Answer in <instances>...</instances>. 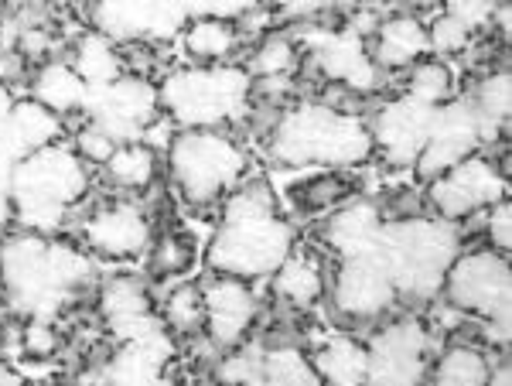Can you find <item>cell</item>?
<instances>
[{
	"instance_id": "7402d4cb",
	"label": "cell",
	"mask_w": 512,
	"mask_h": 386,
	"mask_svg": "<svg viewBox=\"0 0 512 386\" xmlns=\"http://www.w3.org/2000/svg\"><path fill=\"white\" fill-rule=\"evenodd\" d=\"M31 89H35V100L52 113H59V117L86 110L89 96H93L89 82L69 62H45L31 79Z\"/></svg>"
},
{
	"instance_id": "3957f363",
	"label": "cell",
	"mask_w": 512,
	"mask_h": 386,
	"mask_svg": "<svg viewBox=\"0 0 512 386\" xmlns=\"http://www.w3.org/2000/svg\"><path fill=\"white\" fill-rule=\"evenodd\" d=\"M89 171L76 147L48 144L21 154L11 164L7 192L14 202V219H21L31 233H48L65 219V212L86 195Z\"/></svg>"
},
{
	"instance_id": "83f0119b",
	"label": "cell",
	"mask_w": 512,
	"mask_h": 386,
	"mask_svg": "<svg viewBox=\"0 0 512 386\" xmlns=\"http://www.w3.org/2000/svg\"><path fill=\"white\" fill-rule=\"evenodd\" d=\"M492 359L475 342H451L434 363V380L444 386H482L489 383Z\"/></svg>"
},
{
	"instance_id": "5bb4252c",
	"label": "cell",
	"mask_w": 512,
	"mask_h": 386,
	"mask_svg": "<svg viewBox=\"0 0 512 386\" xmlns=\"http://www.w3.org/2000/svg\"><path fill=\"white\" fill-rule=\"evenodd\" d=\"M434 117H437V106L400 96V100L386 103L376 113V123L369 127V134H373L376 147H383L386 161L407 168V164L417 161L420 147H424L427 134L434 127Z\"/></svg>"
},
{
	"instance_id": "30bf717a",
	"label": "cell",
	"mask_w": 512,
	"mask_h": 386,
	"mask_svg": "<svg viewBox=\"0 0 512 386\" xmlns=\"http://www.w3.org/2000/svg\"><path fill=\"white\" fill-rule=\"evenodd\" d=\"M396 284L390 277V267L383 264L379 250L355 253V257H342V267L332 284V305L349 322H373L383 311L393 308Z\"/></svg>"
},
{
	"instance_id": "ab89813d",
	"label": "cell",
	"mask_w": 512,
	"mask_h": 386,
	"mask_svg": "<svg viewBox=\"0 0 512 386\" xmlns=\"http://www.w3.org/2000/svg\"><path fill=\"white\" fill-rule=\"evenodd\" d=\"M489 219H485V236H489V246L499 253H509L512 246V202L499 199L495 205H489Z\"/></svg>"
},
{
	"instance_id": "b9f144b4",
	"label": "cell",
	"mask_w": 512,
	"mask_h": 386,
	"mask_svg": "<svg viewBox=\"0 0 512 386\" xmlns=\"http://www.w3.org/2000/svg\"><path fill=\"white\" fill-rule=\"evenodd\" d=\"M55 346H59V335H55L52 325L41 322V318L35 325L24 328V352H28V356L45 359V356H52Z\"/></svg>"
},
{
	"instance_id": "7a4b0ae2",
	"label": "cell",
	"mask_w": 512,
	"mask_h": 386,
	"mask_svg": "<svg viewBox=\"0 0 512 386\" xmlns=\"http://www.w3.org/2000/svg\"><path fill=\"white\" fill-rule=\"evenodd\" d=\"M376 151L373 134L355 113L332 103H297L280 113L270 134V158L284 168H355Z\"/></svg>"
},
{
	"instance_id": "d6986e66",
	"label": "cell",
	"mask_w": 512,
	"mask_h": 386,
	"mask_svg": "<svg viewBox=\"0 0 512 386\" xmlns=\"http://www.w3.org/2000/svg\"><path fill=\"white\" fill-rule=\"evenodd\" d=\"M383 212L376 202L349 199L345 205L332 209V219L325 226V240L332 243L338 257H355V253H369L379 246V233H383Z\"/></svg>"
},
{
	"instance_id": "484cf974",
	"label": "cell",
	"mask_w": 512,
	"mask_h": 386,
	"mask_svg": "<svg viewBox=\"0 0 512 386\" xmlns=\"http://www.w3.org/2000/svg\"><path fill=\"white\" fill-rule=\"evenodd\" d=\"M315 373L321 376V383H338V386H355V383H369V356H366V342H355L349 335H335L321 346L315 356Z\"/></svg>"
},
{
	"instance_id": "ba28073f",
	"label": "cell",
	"mask_w": 512,
	"mask_h": 386,
	"mask_svg": "<svg viewBox=\"0 0 512 386\" xmlns=\"http://www.w3.org/2000/svg\"><path fill=\"white\" fill-rule=\"evenodd\" d=\"M427 185H431L434 212L441 219H448V223H461V219L475 216V212H485L489 205L509 195L506 168L482 158L478 151L451 164L448 171H441Z\"/></svg>"
},
{
	"instance_id": "4316f807",
	"label": "cell",
	"mask_w": 512,
	"mask_h": 386,
	"mask_svg": "<svg viewBox=\"0 0 512 386\" xmlns=\"http://www.w3.org/2000/svg\"><path fill=\"white\" fill-rule=\"evenodd\" d=\"M103 171L117 188L144 192V188L158 178V151L144 141H123L113 147V154L106 158Z\"/></svg>"
},
{
	"instance_id": "603a6c76",
	"label": "cell",
	"mask_w": 512,
	"mask_h": 386,
	"mask_svg": "<svg viewBox=\"0 0 512 386\" xmlns=\"http://www.w3.org/2000/svg\"><path fill=\"white\" fill-rule=\"evenodd\" d=\"M274 291L280 301L294 308H311L325 298V267L315 253H287L274 274Z\"/></svg>"
},
{
	"instance_id": "4fadbf2b",
	"label": "cell",
	"mask_w": 512,
	"mask_h": 386,
	"mask_svg": "<svg viewBox=\"0 0 512 386\" xmlns=\"http://www.w3.org/2000/svg\"><path fill=\"white\" fill-rule=\"evenodd\" d=\"M482 141H485V134H482V123H478L472 103L461 100V103L437 106L434 127L414 161L417 175L424 178V182H431L441 171H448L451 164L475 154Z\"/></svg>"
},
{
	"instance_id": "52a82bcc",
	"label": "cell",
	"mask_w": 512,
	"mask_h": 386,
	"mask_svg": "<svg viewBox=\"0 0 512 386\" xmlns=\"http://www.w3.org/2000/svg\"><path fill=\"white\" fill-rule=\"evenodd\" d=\"M441 291L458 311L489 322L502 342L509 339L512 270L506 253L492 250V246L458 253L444 274Z\"/></svg>"
},
{
	"instance_id": "60d3db41",
	"label": "cell",
	"mask_w": 512,
	"mask_h": 386,
	"mask_svg": "<svg viewBox=\"0 0 512 386\" xmlns=\"http://www.w3.org/2000/svg\"><path fill=\"white\" fill-rule=\"evenodd\" d=\"M499 4L502 0H448V14H454V18H461L472 31H478L485 24H492Z\"/></svg>"
},
{
	"instance_id": "6da1fadb",
	"label": "cell",
	"mask_w": 512,
	"mask_h": 386,
	"mask_svg": "<svg viewBox=\"0 0 512 386\" xmlns=\"http://www.w3.org/2000/svg\"><path fill=\"white\" fill-rule=\"evenodd\" d=\"M294 250V229L277 216L274 195L263 182L233 188L226 195L222 226L205 253L209 267L226 277L260 281L270 277Z\"/></svg>"
},
{
	"instance_id": "f546056e",
	"label": "cell",
	"mask_w": 512,
	"mask_h": 386,
	"mask_svg": "<svg viewBox=\"0 0 512 386\" xmlns=\"http://www.w3.org/2000/svg\"><path fill=\"white\" fill-rule=\"evenodd\" d=\"M76 72L89 82V89H103L113 79L123 76V59H120V45L113 38H106L103 31H93L79 41L76 48Z\"/></svg>"
},
{
	"instance_id": "8fae6325",
	"label": "cell",
	"mask_w": 512,
	"mask_h": 386,
	"mask_svg": "<svg viewBox=\"0 0 512 386\" xmlns=\"http://www.w3.org/2000/svg\"><path fill=\"white\" fill-rule=\"evenodd\" d=\"M369 356V383L410 386L420 383L431 369V335L417 318L386 325L383 332L366 342Z\"/></svg>"
},
{
	"instance_id": "ac0fdd59",
	"label": "cell",
	"mask_w": 512,
	"mask_h": 386,
	"mask_svg": "<svg viewBox=\"0 0 512 386\" xmlns=\"http://www.w3.org/2000/svg\"><path fill=\"white\" fill-rule=\"evenodd\" d=\"M318 69L335 89L349 93H369L379 82V65L373 62L369 48L352 35H335L318 48Z\"/></svg>"
},
{
	"instance_id": "bcb514c9",
	"label": "cell",
	"mask_w": 512,
	"mask_h": 386,
	"mask_svg": "<svg viewBox=\"0 0 512 386\" xmlns=\"http://www.w3.org/2000/svg\"><path fill=\"white\" fill-rule=\"evenodd\" d=\"M24 376L18 373V369H11L7 363H0V383H21Z\"/></svg>"
},
{
	"instance_id": "74e56055",
	"label": "cell",
	"mask_w": 512,
	"mask_h": 386,
	"mask_svg": "<svg viewBox=\"0 0 512 386\" xmlns=\"http://www.w3.org/2000/svg\"><path fill=\"white\" fill-rule=\"evenodd\" d=\"M216 376L229 383H263V352L256 346L236 349L229 359H222Z\"/></svg>"
},
{
	"instance_id": "7c38bea8",
	"label": "cell",
	"mask_w": 512,
	"mask_h": 386,
	"mask_svg": "<svg viewBox=\"0 0 512 386\" xmlns=\"http://www.w3.org/2000/svg\"><path fill=\"white\" fill-rule=\"evenodd\" d=\"M89 110L93 123H99L117 144L140 141V134L161 117V96L158 86H151L144 76L123 72L120 79L89 96Z\"/></svg>"
},
{
	"instance_id": "2e32d148",
	"label": "cell",
	"mask_w": 512,
	"mask_h": 386,
	"mask_svg": "<svg viewBox=\"0 0 512 386\" xmlns=\"http://www.w3.org/2000/svg\"><path fill=\"white\" fill-rule=\"evenodd\" d=\"M96 24L113 41H147L185 24L175 0H99Z\"/></svg>"
},
{
	"instance_id": "836d02e7",
	"label": "cell",
	"mask_w": 512,
	"mask_h": 386,
	"mask_svg": "<svg viewBox=\"0 0 512 386\" xmlns=\"http://www.w3.org/2000/svg\"><path fill=\"white\" fill-rule=\"evenodd\" d=\"M263 383L277 386H318L315 363L297 346H274L263 352Z\"/></svg>"
},
{
	"instance_id": "5b68a950",
	"label": "cell",
	"mask_w": 512,
	"mask_h": 386,
	"mask_svg": "<svg viewBox=\"0 0 512 386\" xmlns=\"http://www.w3.org/2000/svg\"><path fill=\"white\" fill-rule=\"evenodd\" d=\"M168 168L181 199L192 205H212L243 182L246 154L233 137L216 127H188L171 137Z\"/></svg>"
},
{
	"instance_id": "8992f818",
	"label": "cell",
	"mask_w": 512,
	"mask_h": 386,
	"mask_svg": "<svg viewBox=\"0 0 512 386\" xmlns=\"http://www.w3.org/2000/svg\"><path fill=\"white\" fill-rule=\"evenodd\" d=\"M161 113L181 130L219 127L243 113L250 100V76L236 65H195V69L171 72L158 86Z\"/></svg>"
},
{
	"instance_id": "d6a6232c",
	"label": "cell",
	"mask_w": 512,
	"mask_h": 386,
	"mask_svg": "<svg viewBox=\"0 0 512 386\" xmlns=\"http://www.w3.org/2000/svg\"><path fill=\"white\" fill-rule=\"evenodd\" d=\"M147 253H151L147 270L154 277H185L195 267V240L188 233H178V229H168L158 240H151Z\"/></svg>"
},
{
	"instance_id": "ee69618b",
	"label": "cell",
	"mask_w": 512,
	"mask_h": 386,
	"mask_svg": "<svg viewBox=\"0 0 512 386\" xmlns=\"http://www.w3.org/2000/svg\"><path fill=\"white\" fill-rule=\"evenodd\" d=\"M256 0H205V14H219V18H233L236 11H246Z\"/></svg>"
},
{
	"instance_id": "f35d334b",
	"label": "cell",
	"mask_w": 512,
	"mask_h": 386,
	"mask_svg": "<svg viewBox=\"0 0 512 386\" xmlns=\"http://www.w3.org/2000/svg\"><path fill=\"white\" fill-rule=\"evenodd\" d=\"M113 147H117V141H113V137L93 120L76 134V154L86 164H106V158L113 154Z\"/></svg>"
},
{
	"instance_id": "1f68e13d",
	"label": "cell",
	"mask_w": 512,
	"mask_h": 386,
	"mask_svg": "<svg viewBox=\"0 0 512 386\" xmlns=\"http://www.w3.org/2000/svg\"><path fill=\"white\" fill-rule=\"evenodd\" d=\"M297 65H301V45L291 35H284V31H270L253 48L250 72L256 79H291Z\"/></svg>"
},
{
	"instance_id": "d4e9b609",
	"label": "cell",
	"mask_w": 512,
	"mask_h": 386,
	"mask_svg": "<svg viewBox=\"0 0 512 386\" xmlns=\"http://www.w3.org/2000/svg\"><path fill=\"white\" fill-rule=\"evenodd\" d=\"M239 48V24L219 14H198L185 21V52L202 65H222Z\"/></svg>"
},
{
	"instance_id": "d590c367",
	"label": "cell",
	"mask_w": 512,
	"mask_h": 386,
	"mask_svg": "<svg viewBox=\"0 0 512 386\" xmlns=\"http://www.w3.org/2000/svg\"><path fill=\"white\" fill-rule=\"evenodd\" d=\"M164 328L175 335H198L205 328V298L198 284H178L164 301Z\"/></svg>"
},
{
	"instance_id": "e575fe53",
	"label": "cell",
	"mask_w": 512,
	"mask_h": 386,
	"mask_svg": "<svg viewBox=\"0 0 512 386\" xmlns=\"http://www.w3.org/2000/svg\"><path fill=\"white\" fill-rule=\"evenodd\" d=\"M454 93L451 69L441 59H420L407 69V96L427 106H444Z\"/></svg>"
},
{
	"instance_id": "44dd1931",
	"label": "cell",
	"mask_w": 512,
	"mask_h": 386,
	"mask_svg": "<svg viewBox=\"0 0 512 386\" xmlns=\"http://www.w3.org/2000/svg\"><path fill=\"white\" fill-rule=\"evenodd\" d=\"M0 134H4L7 151H11L14 161H18L21 154L55 144V137L62 134V117L48 110V106H41L38 100L14 103L4 120V127H0Z\"/></svg>"
},
{
	"instance_id": "f6af8a7d",
	"label": "cell",
	"mask_w": 512,
	"mask_h": 386,
	"mask_svg": "<svg viewBox=\"0 0 512 386\" xmlns=\"http://www.w3.org/2000/svg\"><path fill=\"white\" fill-rule=\"evenodd\" d=\"M14 219V202H11V192H7V185H0V233H4V226Z\"/></svg>"
},
{
	"instance_id": "ffe728a7",
	"label": "cell",
	"mask_w": 512,
	"mask_h": 386,
	"mask_svg": "<svg viewBox=\"0 0 512 386\" xmlns=\"http://www.w3.org/2000/svg\"><path fill=\"white\" fill-rule=\"evenodd\" d=\"M379 69H410L414 62L431 55L427 45V24L414 14H393L376 28L373 48H369Z\"/></svg>"
},
{
	"instance_id": "7bdbcfd3",
	"label": "cell",
	"mask_w": 512,
	"mask_h": 386,
	"mask_svg": "<svg viewBox=\"0 0 512 386\" xmlns=\"http://www.w3.org/2000/svg\"><path fill=\"white\" fill-rule=\"evenodd\" d=\"M274 7L284 18H294V21H311L318 14L332 11L335 0H274Z\"/></svg>"
},
{
	"instance_id": "4dcf8cb0",
	"label": "cell",
	"mask_w": 512,
	"mask_h": 386,
	"mask_svg": "<svg viewBox=\"0 0 512 386\" xmlns=\"http://www.w3.org/2000/svg\"><path fill=\"white\" fill-rule=\"evenodd\" d=\"M509 100H512V86H509V72H492L489 79L478 82L475 96L468 103H472L478 123H482V134L492 137L499 134V130H506L509 123Z\"/></svg>"
},
{
	"instance_id": "277c9868",
	"label": "cell",
	"mask_w": 512,
	"mask_h": 386,
	"mask_svg": "<svg viewBox=\"0 0 512 386\" xmlns=\"http://www.w3.org/2000/svg\"><path fill=\"white\" fill-rule=\"evenodd\" d=\"M458 229L448 219H393L379 233V257L390 267L396 294L403 298H431L441 291L451 260L458 257Z\"/></svg>"
},
{
	"instance_id": "f1b7e54d",
	"label": "cell",
	"mask_w": 512,
	"mask_h": 386,
	"mask_svg": "<svg viewBox=\"0 0 512 386\" xmlns=\"http://www.w3.org/2000/svg\"><path fill=\"white\" fill-rule=\"evenodd\" d=\"M355 192H359V185L342 168H321L318 175H308L294 188V205L304 212H332L355 199Z\"/></svg>"
},
{
	"instance_id": "9c48e42d",
	"label": "cell",
	"mask_w": 512,
	"mask_h": 386,
	"mask_svg": "<svg viewBox=\"0 0 512 386\" xmlns=\"http://www.w3.org/2000/svg\"><path fill=\"white\" fill-rule=\"evenodd\" d=\"M41 233H24L4 243L0 250V277L7 284V294L21 308H31L35 318H45V305L62 301L65 291L52 274V257Z\"/></svg>"
},
{
	"instance_id": "8d00e7d4",
	"label": "cell",
	"mask_w": 512,
	"mask_h": 386,
	"mask_svg": "<svg viewBox=\"0 0 512 386\" xmlns=\"http://www.w3.org/2000/svg\"><path fill=\"white\" fill-rule=\"evenodd\" d=\"M472 35H475V31L468 28L465 21L444 11L441 18L427 28V45H431L434 55H458V52H465V48L472 45Z\"/></svg>"
},
{
	"instance_id": "7dc6e473",
	"label": "cell",
	"mask_w": 512,
	"mask_h": 386,
	"mask_svg": "<svg viewBox=\"0 0 512 386\" xmlns=\"http://www.w3.org/2000/svg\"><path fill=\"white\" fill-rule=\"evenodd\" d=\"M11 96H7V89H4V82H0V123L7 120V113H11Z\"/></svg>"
},
{
	"instance_id": "cb8c5ba5",
	"label": "cell",
	"mask_w": 512,
	"mask_h": 386,
	"mask_svg": "<svg viewBox=\"0 0 512 386\" xmlns=\"http://www.w3.org/2000/svg\"><path fill=\"white\" fill-rule=\"evenodd\" d=\"M164 359H168V332L147 335V339H123V349L106 366V380L154 383L164 376Z\"/></svg>"
},
{
	"instance_id": "9a60e30c",
	"label": "cell",
	"mask_w": 512,
	"mask_h": 386,
	"mask_svg": "<svg viewBox=\"0 0 512 386\" xmlns=\"http://www.w3.org/2000/svg\"><path fill=\"white\" fill-rule=\"evenodd\" d=\"M89 250H96L99 257L110 260H127L137 257L151 246V219L144 209H137L134 202H113L96 209L82 226Z\"/></svg>"
},
{
	"instance_id": "e0dca14e",
	"label": "cell",
	"mask_w": 512,
	"mask_h": 386,
	"mask_svg": "<svg viewBox=\"0 0 512 386\" xmlns=\"http://www.w3.org/2000/svg\"><path fill=\"white\" fill-rule=\"evenodd\" d=\"M202 298H205V332H209V339L222 349L239 346L256 318V298L250 291V281L219 274L216 281L202 287Z\"/></svg>"
}]
</instances>
